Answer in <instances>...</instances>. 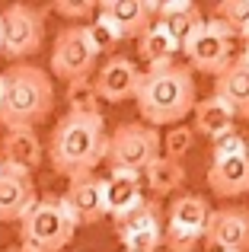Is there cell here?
<instances>
[{
	"instance_id": "10",
	"label": "cell",
	"mask_w": 249,
	"mask_h": 252,
	"mask_svg": "<svg viewBox=\"0 0 249 252\" xmlns=\"http://www.w3.org/2000/svg\"><path fill=\"white\" fill-rule=\"evenodd\" d=\"M205 240L218 252H249V211L246 208L211 211Z\"/></svg>"
},
{
	"instance_id": "3",
	"label": "cell",
	"mask_w": 249,
	"mask_h": 252,
	"mask_svg": "<svg viewBox=\"0 0 249 252\" xmlns=\"http://www.w3.org/2000/svg\"><path fill=\"white\" fill-rule=\"evenodd\" d=\"M3 93H0V125L6 131H32L55 109V83L51 74L35 64L16 61L3 70Z\"/></svg>"
},
{
	"instance_id": "16",
	"label": "cell",
	"mask_w": 249,
	"mask_h": 252,
	"mask_svg": "<svg viewBox=\"0 0 249 252\" xmlns=\"http://www.w3.org/2000/svg\"><path fill=\"white\" fill-rule=\"evenodd\" d=\"M38 163H42V144H38L35 131H6L0 141V166L32 176Z\"/></svg>"
},
{
	"instance_id": "14",
	"label": "cell",
	"mask_w": 249,
	"mask_h": 252,
	"mask_svg": "<svg viewBox=\"0 0 249 252\" xmlns=\"http://www.w3.org/2000/svg\"><path fill=\"white\" fill-rule=\"evenodd\" d=\"M99 13L119 29L122 38H141L154 26L156 3H150V0H102Z\"/></svg>"
},
{
	"instance_id": "20",
	"label": "cell",
	"mask_w": 249,
	"mask_h": 252,
	"mask_svg": "<svg viewBox=\"0 0 249 252\" xmlns=\"http://www.w3.org/2000/svg\"><path fill=\"white\" fill-rule=\"evenodd\" d=\"M192 112H195V131L205 134V137H218V134H224V131H230L233 118H237L230 105L218 96H208V99H201V102H195Z\"/></svg>"
},
{
	"instance_id": "23",
	"label": "cell",
	"mask_w": 249,
	"mask_h": 252,
	"mask_svg": "<svg viewBox=\"0 0 249 252\" xmlns=\"http://www.w3.org/2000/svg\"><path fill=\"white\" fill-rule=\"evenodd\" d=\"M67 112H83V115L99 112V96H96L93 77L67 83Z\"/></svg>"
},
{
	"instance_id": "24",
	"label": "cell",
	"mask_w": 249,
	"mask_h": 252,
	"mask_svg": "<svg viewBox=\"0 0 249 252\" xmlns=\"http://www.w3.org/2000/svg\"><path fill=\"white\" fill-rule=\"evenodd\" d=\"M83 32H87V38H90V45H93V51L96 55H102V51H112L115 45L122 42V35H119V29H115L112 23H109L102 13H96L93 16V23L90 26H83Z\"/></svg>"
},
{
	"instance_id": "18",
	"label": "cell",
	"mask_w": 249,
	"mask_h": 252,
	"mask_svg": "<svg viewBox=\"0 0 249 252\" xmlns=\"http://www.w3.org/2000/svg\"><path fill=\"white\" fill-rule=\"evenodd\" d=\"M214 96L224 99L233 109V115L249 118V64L233 55V61L214 77Z\"/></svg>"
},
{
	"instance_id": "13",
	"label": "cell",
	"mask_w": 249,
	"mask_h": 252,
	"mask_svg": "<svg viewBox=\"0 0 249 252\" xmlns=\"http://www.w3.org/2000/svg\"><path fill=\"white\" fill-rule=\"evenodd\" d=\"M61 201L67 204V211L74 214L77 227L80 223H96L106 217V198H102V179L96 176H80L70 179L67 191L61 195Z\"/></svg>"
},
{
	"instance_id": "5",
	"label": "cell",
	"mask_w": 249,
	"mask_h": 252,
	"mask_svg": "<svg viewBox=\"0 0 249 252\" xmlns=\"http://www.w3.org/2000/svg\"><path fill=\"white\" fill-rule=\"evenodd\" d=\"M160 157V131L144 122H124L112 131L106 144L109 172H131L144 176V169Z\"/></svg>"
},
{
	"instance_id": "2",
	"label": "cell",
	"mask_w": 249,
	"mask_h": 252,
	"mask_svg": "<svg viewBox=\"0 0 249 252\" xmlns=\"http://www.w3.org/2000/svg\"><path fill=\"white\" fill-rule=\"evenodd\" d=\"M141 122L150 128L182 125V118L195 109V77L182 64H166L156 70H144L134 93Z\"/></svg>"
},
{
	"instance_id": "9",
	"label": "cell",
	"mask_w": 249,
	"mask_h": 252,
	"mask_svg": "<svg viewBox=\"0 0 249 252\" xmlns=\"http://www.w3.org/2000/svg\"><path fill=\"white\" fill-rule=\"evenodd\" d=\"M182 51L188 55V64H192L195 70L218 77L220 70L233 61V32L227 29L224 23H218V19H208V23L201 26V32Z\"/></svg>"
},
{
	"instance_id": "26",
	"label": "cell",
	"mask_w": 249,
	"mask_h": 252,
	"mask_svg": "<svg viewBox=\"0 0 249 252\" xmlns=\"http://www.w3.org/2000/svg\"><path fill=\"white\" fill-rule=\"evenodd\" d=\"M192 141H195V131L188 128V125H173V128H169V134L160 137V150H163L160 157L179 163L182 157L192 150Z\"/></svg>"
},
{
	"instance_id": "31",
	"label": "cell",
	"mask_w": 249,
	"mask_h": 252,
	"mask_svg": "<svg viewBox=\"0 0 249 252\" xmlns=\"http://www.w3.org/2000/svg\"><path fill=\"white\" fill-rule=\"evenodd\" d=\"M0 93H3V77H0Z\"/></svg>"
},
{
	"instance_id": "28",
	"label": "cell",
	"mask_w": 249,
	"mask_h": 252,
	"mask_svg": "<svg viewBox=\"0 0 249 252\" xmlns=\"http://www.w3.org/2000/svg\"><path fill=\"white\" fill-rule=\"evenodd\" d=\"M55 13H61L64 19H83V16H93V3H70V0H58Z\"/></svg>"
},
{
	"instance_id": "11",
	"label": "cell",
	"mask_w": 249,
	"mask_h": 252,
	"mask_svg": "<svg viewBox=\"0 0 249 252\" xmlns=\"http://www.w3.org/2000/svg\"><path fill=\"white\" fill-rule=\"evenodd\" d=\"M137 83H141V67H137L131 58L112 55L93 77L96 96L106 99V102H124V99H134Z\"/></svg>"
},
{
	"instance_id": "30",
	"label": "cell",
	"mask_w": 249,
	"mask_h": 252,
	"mask_svg": "<svg viewBox=\"0 0 249 252\" xmlns=\"http://www.w3.org/2000/svg\"><path fill=\"white\" fill-rule=\"evenodd\" d=\"M6 252H26V249H19V246H13V249H6Z\"/></svg>"
},
{
	"instance_id": "6",
	"label": "cell",
	"mask_w": 249,
	"mask_h": 252,
	"mask_svg": "<svg viewBox=\"0 0 249 252\" xmlns=\"http://www.w3.org/2000/svg\"><path fill=\"white\" fill-rule=\"evenodd\" d=\"M45 38V13L26 3H13L0 13V55L13 64L19 58H29L42 48Z\"/></svg>"
},
{
	"instance_id": "19",
	"label": "cell",
	"mask_w": 249,
	"mask_h": 252,
	"mask_svg": "<svg viewBox=\"0 0 249 252\" xmlns=\"http://www.w3.org/2000/svg\"><path fill=\"white\" fill-rule=\"evenodd\" d=\"M102 198H106V214L122 217L128 211H134L144 201L141 195V176L131 172H112L109 179H102Z\"/></svg>"
},
{
	"instance_id": "22",
	"label": "cell",
	"mask_w": 249,
	"mask_h": 252,
	"mask_svg": "<svg viewBox=\"0 0 249 252\" xmlns=\"http://www.w3.org/2000/svg\"><path fill=\"white\" fill-rule=\"evenodd\" d=\"M144 179H147L150 195L163 198V195H173V191L186 182V166L176 163V160H166V157H156V160L144 169Z\"/></svg>"
},
{
	"instance_id": "17",
	"label": "cell",
	"mask_w": 249,
	"mask_h": 252,
	"mask_svg": "<svg viewBox=\"0 0 249 252\" xmlns=\"http://www.w3.org/2000/svg\"><path fill=\"white\" fill-rule=\"evenodd\" d=\"M35 182L32 176H23V172H10L0 166V223L19 220L26 211L35 201Z\"/></svg>"
},
{
	"instance_id": "12",
	"label": "cell",
	"mask_w": 249,
	"mask_h": 252,
	"mask_svg": "<svg viewBox=\"0 0 249 252\" xmlns=\"http://www.w3.org/2000/svg\"><path fill=\"white\" fill-rule=\"evenodd\" d=\"M154 23L160 26L179 48H186V45L201 32L205 16H201V10L195 3H188V0H169V3H156Z\"/></svg>"
},
{
	"instance_id": "32",
	"label": "cell",
	"mask_w": 249,
	"mask_h": 252,
	"mask_svg": "<svg viewBox=\"0 0 249 252\" xmlns=\"http://www.w3.org/2000/svg\"><path fill=\"white\" fill-rule=\"evenodd\" d=\"M246 147H249V144H246Z\"/></svg>"
},
{
	"instance_id": "7",
	"label": "cell",
	"mask_w": 249,
	"mask_h": 252,
	"mask_svg": "<svg viewBox=\"0 0 249 252\" xmlns=\"http://www.w3.org/2000/svg\"><path fill=\"white\" fill-rule=\"evenodd\" d=\"M211 217V204L201 195H179L169 204V217L163 223V243L169 252H192L205 240V227Z\"/></svg>"
},
{
	"instance_id": "25",
	"label": "cell",
	"mask_w": 249,
	"mask_h": 252,
	"mask_svg": "<svg viewBox=\"0 0 249 252\" xmlns=\"http://www.w3.org/2000/svg\"><path fill=\"white\" fill-rule=\"evenodd\" d=\"M214 19L224 23L227 29L237 35V32L249 29V0H220L214 6Z\"/></svg>"
},
{
	"instance_id": "29",
	"label": "cell",
	"mask_w": 249,
	"mask_h": 252,
	"mask_svg": "<svg viewBox=\"0 0 249 252\" xmlns=\"http://www.w3.org/2000/svg\"><path fill=\"white\" fill-rule=\"evenodd\" d=\"M240 38H243V51H240V61H243V64H249V29L246 32H240Z\"/></svg>"
},
{
	"instance_id": "4",
	"label": "cell",
	"mask_w": 249,
	"mask_h": 252,
	"mask_svg": "<svg viewBox=\"0 0 249 252\" xmlns=\"http://www.w3.org/2000/svg\"><path fill=\"white\" fill-rule=\"evenodd\" d=\"M77 233V220L61 195H42L19 217V249L26 252H64Z\"/></svg>"
},
{
	"instance_id": "8",
	"label": "cell",
	"mask_w": 249,
	"mask_h": 252,
	"mask_svg": "<svg viewBox=\"0 0 249 252\" xmlns=\"http://www.w3.org/2000/svg\"><path fill=\"white\" fill-rule=\"evenodd\" d=\"M96 51L90 45L83 26L67 23L55 38V48H51V74L61 77L64 83H74V80H87L93 77L96 67Z\"/></svg>"
},
{
	"instance_id": "27",
	"label": "cell",
	"mask_w": 249,
	"mask_h": 252,
	"mask_svg": "<svg viewBox=\"0 0 249 252\" xmlns=\"http://www.w3.org/2000/svg\"><path fill=\"white\" fill-rule=\"evenodd\" d=\"M214 160H224V157H237V154H249V147H246V137L240 134V131H224V134H218L214 137Z\"/></svg>"
},
{
	"instance_id": "15",
	"label": "cell",
	"mask_w": 249,
	"mask_h": 252,
	"mask_svg": "<svg viewBox=\"0 0 249 252\" xmlns=\"http://www.w3.org/2000/svg\"><path fill=\"white\" fill-rule=\"evenodd\" d=\"M208 185L218 198H240L249 191V154L211 160L208 166Z\"/></svg>"
},
{
	"instance_id": "1",
	"label": "cell",
	"mask_w": 249,
	"mask_h": 252,
	"mask_svg": "<svg viewBox=\"0 0 249 252\" xmlns=\"http://www.w3.org/2000/svg\"><path fill=\"white\" fill-rule=\"evenodd\" d=\"M106 118L102 112H67L51 128L48 137V160L58 176L80 179L93 176V169L106 160Z\"/></svg>"
},
{
	"instance_id": "21",
	"label": "cell",
	"mask_w": 249,
	"mask_h": 252,
	"mask_svg": "<svg viewBox=\"0 0 249 252\" xmlns=\"http://www.w3.org/2000/svg\"><path fill=\"white\" fill-rule=\"evenodd\" d=\"M176 51H179V45H176L156 23L150 26V29L144 32L141 38H137V55L144 58L147 70H156V67H166V64H176V61H173Z\"/></svg>"
}]
</instances>
